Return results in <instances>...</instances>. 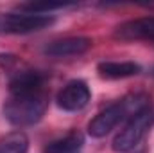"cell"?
<instances>
[{"label": "cell", "instance_id": "8fae6325", "mask_svg": "<svg viewBox=\"0 0 154 153\" xmlns=\"http://www.w3.org/2000/svg\"><path fill=\"white\" fill-rule=\"evenodd\" d=\"M29 139L23 132H13L0 139V153H27Z\"/></svg>", "mask_w": 154, "mask_h": 153}, {"label": "cell", "instance_id": "6da1fadb", "mask_svg": "<svg viewBox=\"0 0 154 153\" xmlns=\"http://www.w3.org/2000/svg\"><path fill=\"white\" fill-rule=\"evenodd\" d=\"M151 105V97L147 94H129L122 99L115 101L113 105L106 106L102 112L95 115L90 122H88V133L95 139L106 137L113 128H116L120 122L129 121L134 114H138L140 110L147 108Z\"/></svg>", "mask_w": 154, "mask_h": 153}, {"label": "cell", "instance_id": "277c9868", "mask_svg": "<svg viewBox=\"0 0 154 153\" xmlns=\"http://www.w3.org/2000/svg\"><path fill=\"white\" fill-rule=\"evenodd\" d=\"M54 22L50 15L34 13H0V34H29L38 33Z\"/></svg>", "mask_w": 154, "mask_h": 153}, {"label": "cell", "instance_id": "ba28073f", "mask_svg": "<svg viewBox=\"0 0 154 153\" xmlns=\"http://www.w3.org/2000/svg\"><path fill=\"white\" fill-rule=\"evenodd\" d=\"M45 74L39 70H22L16 72L9 81V94H22V92H36L45 90Z\"/></svg>", "mask_w": 154, "mask_h": 153}, {"label": "cell", "instance_id": "7a4b0ae2", "mask_svg": "<svg viewBox=\"0 0 154 153\" xmlns=\"http://www.w3.org/2000/svg\"><path fill=\"white\" fill-rule=\"evenodd\" d=\"M48 108L47 90L9 94V99L4 105V117L13 126H32L43 119Z\"/></svg>", "mask_w": 154, "mask_h": 153}, {"label": "cell", "instance_id": "52a82bcc", "mask_svg": "<svg viewBox=\"0 0 154 153\" xmlns=\"http://www.w3.org/2000/svg\"><path fill=\"white\" fill-rule=\"evenodd\" d=\"M91 47V40L86 36H68V38L54 40L45 45L43 52L50 58H68L79 56Z\"/></svg>", "mask_w": 154, "mask_h": 153}, {"label": "cell", "instance_id": "30bf717a", "mask_svg": "<svg viewBox=\"0 0 154 153\" xmlns=\"http://www.w3.org/2000/svg\"><path fill=\"white\" fill-rule=\"evenodd\" d=\"M84 144V137L81 132H70L52 142L45 148V153H79Z\"/></svg>", "mask_w": 154, "mask_h": 153}, {"label": "cell", "instance_id": "3957f363", "mask_svg": "<svg viewBox=\"0 0 154 153\" xmlns=\"http://www.w3.org/2000/svg\"><path fill=\"white\" fill-rule=\"evenodd\" d=\"M154 124V108L149 105L147 108L140 110L138 114H134L125 126L118 132L113 139V150L116 153H127L131 150H134L140 141L145 137V133L151 130V126Z\"/></svg>", "mask_w": 154, "mask_h": 153}, {"label": "cell", "instance_id": "8992f818", "mask_svg": "<svg viewBox=\"0 0 154 153\" xmlns=\"http://www.w3.org/2000/svg\"><path fill=\"white\" fill-rule=\"evenodd\" d=\"M116 40L122 41H134V40H154V16L134 18L120 24L115 29Z\"/></svg>", "mask_w": 154, "mask_h": 153}, {"label": "cell", "instance_id": "5b68a950", "mask_svg": "<svg viewBox=\"0 0 154 153\" xmlns=\"http://www.w3.org/2000/svg\"><path fill=\"white\" fill-rule=\"evenodd\" d=\"M90 97H91L90 86L82 79H74L59 90L56 101L57 106L65 112H79L90 103Z\"/></svg>", "mask_w": 154, "mask_h": 153}, {"label": "cell", "instance_id": "9c48e42d", "mask_svg": "<svg viewBox=\"0 0 154 153\" xmlns=\"http://www.w3.org/2000/svg\"><path fill=\"white\" fill-rule=\"evenodd\" d=\"M99 74L106 79H124L142 72V67L134 61H100L97 65Z\"/></svg>", "mask_w": 154, "mask_h": 153}]
</instances>
